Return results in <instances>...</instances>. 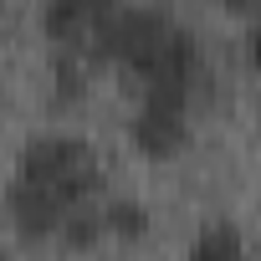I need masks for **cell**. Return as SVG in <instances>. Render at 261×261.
I'll return each instance as SVG.
<instances>
[{
	"mask_svg": "<svg viewBox=\"0 0 261 261\" xmlns=\"http://www.w3.org/2000/svg\"><path fill=\"white\" fill-rule=\"evenodd\" d=\"M87 57L97 62H118L123 72H134L144 92L164 87V92H185L195 97L200 77H205V57L195 46V36L169 21L164 11H149V6H118L102 31L92 36Z\"/></svg>",
	"mask_w": 261,
	"mask_h": 261,
	"instance_id": "cell-1",
	"label": "cell"
},
{
	"mask_svg": "<svg viewBox=\"0 0 261 261\" xmlns=\"http://www.w3.org/2000/svg\"><path fill=\"white\" fill-rule=\"evenodd\" d=\"M11 185L31 190L36 200H46L67 220L72 210L92 205V195L102 190V164H97V149L77 134H36L21 149Z\"/></svg>",
	"mask_w": 261,
	"mask_h": 261,
	"instance_id": "cell-2",
	"label": "cell"
},
{
	"mask_svg": "<svg viewBox=\"0 0 261 261\" xmlns=\"http://www.w3.org/2000/svg\"><path fill=\"white\" fill-rule=\"evenodd\" d=\"M128 134H134V149L144 159H174L190 139V97L185 92H144L134 123H128Z\"/></svg>",
	"mask_w": 261,
	"mask_h": 261,
	"instance_id": "cell-3",
	"label": "cell"
},
{
	"mask_svg": "<svg viewBox=\"0 0 261 261\" xmlns=\"http://www.w3.org/2000/svg\"><path fill=\"white\" fill-rule=\"evenodd\" d=\"M113 11H118V0H46V6H41V31L51 36L57 51L87 57L92 36L102 31V21Z\"/></svg>",
	"mask_w": 261,
	"mask_h": 261,
	"instance_id": "cell-4",
	"label": "cell"
},
{
	"mask_svg": "<svg viewBox=\"0 0 261 261\" xmlns=\"http://www.w3.org/2000/svg\"><path fill=\"white\" fill-rule=\"evenodd\" d=\"M185 261H256V256H251V241L236 220H210L195 230Z\"/></svg>",
	"mask_w": 261,
	"mask_h": 261,
	"instance_id": "cell-5",
	"label": "cell"
},
{
	"mask_svg": "<svg viewBox=\"0 0 261 261\" xmlns=\"http://www.w3.org/2000/svg\"><path fill=\"white\" fill-rule=\"evenodd\" d=\"M149 230H154V215L139 200L118 195L113 205H102V236H113V241H144Z\"/></svg>",
	"mask_w": 261,
	"mask_h": 261,
	"instance_id": "cell-6",
	"label": "cell"
},
{
	"mask_svg": "<svg viewBox=\"0 0 261 261\" xmlns=\"http://www.w3.org/2000/svg\"><path fill=\"white\" fill-rule=\"evenodd\" d=\"M220 11H230V16H241V21H256L261 16V0H215Z\"/></svg>",
	"mask_w": 261,
	"mask_h": 261,
	"instance_id": "cell-7",
	"label": "cell"
},
{
	"mask_svg": "<svg viewBox=\"0 0 261 261\" xmlns=\"http://www.w3.org/2000/svg\"><path fill=\"white\" fill-rule=\"evenodd\" d=\"M246 57H251V67L261 72V16L251 21V31H246Z\"/></svg>",
	"mask_w": 261,
	"mask_h": 261,
	"instance_id": "cell-8",
	"label": "cell"
},
{
	"mask_svg": "<svg viewBox=\"0 0 261 261\" xmlns=\"http://www.w3.org/2000/svg\"><path fill=\"white\" fill-rule=\"evenodd\" d=\"M0 261H6V246H0Z\"/></svg>",
	"mask_w": 261,
	"mask_h": 261,
	"instance_id": "cell-9",
	"label": "cell"
}]
</instances>
